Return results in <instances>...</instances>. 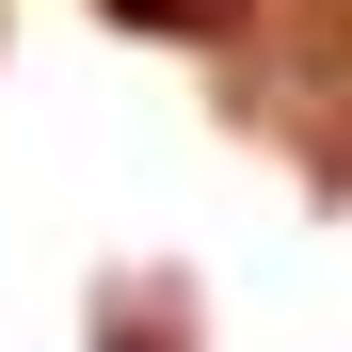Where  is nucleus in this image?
Instances as JSON below:
<instances>
[{"label": "nucleus", "mask_w": 352, "mask_h": 352, "mask_svg": "<svg viewBox=\"0 0 352 352\" xmlns=\"http://www.w3.org/2000/svg\"><path fill=\"white\" fill-rule=\"evenodd\" d=\"M112 16H129V32H224L241 0H112Z\"/></svg>", "instance_id": "obj_1"}]
</instances>
